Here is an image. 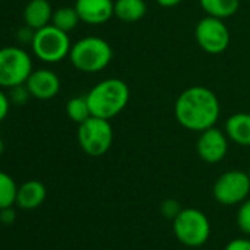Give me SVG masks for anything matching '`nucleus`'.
Wrapping results in <instances>:
<instances>
[{
  "mask_svg": "<svg viewBox=\"0 0 250 250\" xmlns=\"http://www.w3.org/2000/svg\"><path fill=\"white\" fill-rule=\"evenodd\" d=\"M174 115L183 128L202 133L215 127L221 115V104L218 96L210 88L191 85L177 97Z\"/></svg>",
  "mask_w": 250,
  "mask_h": 250,
  "instance_id": "nucleus-1",
  "label": "nucleus"
},
{
  "mask_svg": "<svg viewBox=\"0 0 250 250\" xmlns=\"http://www.w3.org/2000/svg\"><path fill=\"white\" fill-rule=\"evenodd\" d=\"M85 97L93 116L112 119L127 107L131 93L125 81L119 78H106L99 81Z\"/></svg>",
  "mask_w": 250,
  "mask_h": 250,
  "instance_id": "nucleus-2",
  "label": "nucleus"
},
{
  "mask_svg": "<svg viewBox=\"0 0 250 250\" xmlns=\"http://www.w3.org/2000/svg\"><path fill=\"white\" fill-rule=\"evenodd\" d=\"M68 58L75 69L85 74H94L103 71L110 63L113 50L104 39L87 36L72 44Z\"/></svg>",
  "mask_w": 250,
  "mask_h": 250,
  "instance_id": "nucleus-3",
  "label": "nucleus"
},
{
  "mask_svg": "<svg viewBox=\"0 0 250 250\" xmlns=\"http://www.w3.org/2000/svg\"><path fill=\"white\" fill-rule=\"evenodd\" d=\"M77 140L85 155L91 158L106 155L113 143V128L109 119L90 116L78 125Z\"/></svg>",
  "mask_w": 250,
  "mask_h": 250,
  "instance_id": "nucleus-4",
  "label": "nucleus"
},
{
  "mask_svg": "<svg viewBox=\"0 0 250 250\" xmlns=\"http://www.w3.org/2000/svg\"><path fill=\"white\" fill-rule=\"evenodd\" d=\"M71 40L68 33L49 24L34 33L31 42L33 55L44 63H58L69 56Z\"/></svg>",
  "mask_w": 250,
  "mask_h": 250,
  "instance_id": "nucleus-5",
  "label": "nucleus"
},
{
  "mask_svg": "<svg viewBox=\"0 0 250 250\" xmlns=\"http://www.w3.org/2000/svg\"><path fill=\"white\" fill-rule=\"evenodd\" d=\"M34 71L31 55L20 46L0 49V88H12L25 84Z\"/></svg>",
  "mask_w": 250,
  "mask_h": 250,
  "instance_id": "nucleus-6",
  "label": "nucleus"
},
{
  "mask_svg": "<svg viewBox=\"0 0 250 250\" xmlns=\"http://www.w3.org/2000/svg\"><path fill=\"white\" fill-rule=\"evenodd\" d=\"M172 229L178 241L184 246L200 247L210 235V222L202 210L187 208L181 209L172 219Z\"/></svg>",
  "mask_w": 250,
  "mask_h": 250,
  "instance_id": "nucleus-7",
  "label": "nucleus"
},
{
  "mask_svg": "<svg viewBox=\"0 0 250 250\" xmlns=\"http://www.w3.org/2000/svg\"><path fill=\"white\" fill-rule=\"evenodd\" d=\"M212 193L215 200L221 205H240L250 193L249 174L240 169H231L221 174L213 184Z\"/></svg>",
  "mask_w": 250,
  "mask_h": 250,
  "instance_id": "nucleus-8",
  "label": "nucleus"
},
{
  "mask_svg": "<svg viewBox=\"0 0 250 250\" xmlns=\"http://www.w3.org/2000/svg\"><path fill=\"white\" fill-rule=\"evenodd\" d=\"M194 39L203 52L209 55H221L228 49L231 36L224 20L206 15L196 24Z\"/></svg>",
  "mask_w": 250,
  "mask_h": 250,
  "instance_id": "nucleus-9",
  "label": "nucleus"
},
{
  "mask_svg": "<svg viewBox=\"0 0 250 250\" xmlns=\"http://www.w3.org/2000/svg\"><path fill=\"white\" fill-rule=\"evenodd\" d=\"M228 137L225 131L212 127L199 133L196 152L206 164H219L228 152Z\"/></svg>",
  "mask_w": 250,
  "mask_h": 250,
  "instance_id": "nucleus-10",
  "label": "nucleus"
},
{
  "mask_svg": "<svg viewBox=\"0 0 250 250\" xmlns=\"http://www.w3.org/2000/svg\"><path fill=\"white\" fill-rule=\"evenodd\" d=\"M25 85L30 90L31 97L37 100H50L61 91V80L56 72L49 68L34 69L25 81Z\"/></svg>",
  "mask_w": 250,
  "mask_h": 250,
  "instance_id": "nucleus-11",
  "label": "nucleus"
},
{
  "mask_svg": "<svg viewBox=\"0 0 250 250\" xmlns=\"http://www.w3.org/2000/svg\"><path fill=\"white\" fill-rule=\"evenodd\" d=\"M74 8L88 25H102L113 17V0H75Z\"/></svg>",
  "mask_w": 250,
  "mask_h": 250,
  "instance_id": "nucleus-12",
  "label": "nucleus"
},
{
  "mask_svg": "<svg viewBox=\"0 0 250 250\" xmlns=\"http://www.w3.org/2000/svg\"><path fill=\"white\" fill-rule=\"evenodd\" d=\"M225 134L229 142L250 147V113L237 112L229 115L225 122Z\"/></svg>",
  "mask_w": 250,
  "mask_h": 250,
  "instance_id": "nucleus-13",
  "label": "nucleus"
},
{
  "mask_svg": "<svg viewBox=\"0 0 250 250\" xmlns=\"http://www.w3.org/2000/svg\"><path fill=\"white\" fill-rule=\"evenodd\" d=\"M46 196H47L46 186L39 180H30L18 187L15 203L24 210H33L43 205Z\"/></svg>",
  "mask_w": 250,
  "mask_h": 250,
  "instance_id": "nucleus-14",
  "label": "nucleus"
},
{
  "mask_svg": "<svg viewBox=\"0 0 250 250\" xmlns=\"http://www.w3.org/2000/svg\"><path fill=\"white\" fill-rule=\"evenodd\" d=\"M53 8L49 0H30L24 9V25L37 31L52 24Z\"/></svg>",
  "mask_w": 250,
  "mask_h": 250,
  "instance_id": "nucleus-15",
  "label": "nucleus"
},
{
  "mask_svg": "<svg viewBox=\"0 0 250 250\" xmlns=\"http://www.w3.org/2000/svg\"><path fill=\"white\" fill-rule=\"evenodd\" d=\"M147 14L145 0H113V17L122 22H137Z\"/></svg>",
  "mask_w": 250,
  "mask_h": 250,
  "instance_id": "nucleus-16",
  "label": "nucleus"
},
{
  "mask_svg": "<svg viewBox=\"0 0 250 250\" xmlns=\"http://www.w3.org/2000/svg\"><path fill=\"white\" fill-rule=\"evenodd\" d=\"M199 3L206 15L219 20L234 17L240 8V0H199Z\"/></svg>",
  "mask_w": 250,
  "mask_h": 250,
  "instance_id": "nucleus-17",
  "label": "nucleus"
},
{
  "mask_svg": "<svg viewBox=\"0 0 250 250\" xmlns=\"http://www.w3.org/2000/svg\"><path fill=\"white\" fill-rule=\"evenodd\" d=\"M80 22H81V20H80L78 12L74 6H63V8L53 11L52 24L65 33L75 30Z\"/></svg>",
  "mask_w": 250,
  "mask_h": 250,
  "instance_id": "nucleus-18",
  "label": "nucleus"
},
{
  "mask_svg": "<svg viewBox=\"0 0 250 250\" xmlns=\"http://www.w3.org/2000/svg\"><path fill=\"white\" fill-rule=\"evenodd\" d=\"M66 115L72 122H75L78 125L81 122H84L85 119H88L90 116H93L90 106H88V102H87V97L85 96H77V97L69 99L66 103Z\"/></svg>",
  "mask_w": 250,
  "mask_h": 250,
  "instance_id": "nucleus-19",
  "label": "nucleus"
},
{
  "mask_svg": "<svg viewBox=\"0 0 250 250\" xmlns=\"http://www.w3.org/2000/svg\"><path fill=\"white\" fill-rule=\"evenodd\" d=\"M17 193H18V186L15 180L8 172L0 171V209L15 205Z\"/></svg>",
  "mask_w": 250,
  "mask_h": 250,
  "instance_id": "nucleus-20",
  "label": "nucleus"
},
{
  "mask_svg": "<svg viewBox=\"0 0 250 250\" xmlns=\"http://www.w3.org/2000/svg\"><path fill=\"white\" fill-rule=\"evenodd\" d=\"M237 225L241 229V232L250 235V199H246L240 203V208L237 210Z\"/></svg>",
  "mask_w": 250,
  "mask_h": 250,
  "instance_id": "nucleus-21",
  "label": "nucleus"
},
{
  "mask_svg": "<svg viewBox=\"0 0 250 250\" xmlns=\"http://www.w3.org/2000/svg\"><path fill=\"white\" fill-rule=\"evenodd\" d=\"M11 93H9V99H11V103H15V104H25L30 99H31V93L30 90L27 88L25 84H21V85H17V87H12L9 88Z\"/></svg>",
  "mask_w": 250,
  "mask_h": 250,
  "instance_id": "nucleus-22",
  "label": "nucleus"
},
{
  "mask_svg": "<svg viewBox=\"0 0 250 250\" xmlns=\"http://www.w3.org/2000/svg\"><path fill=\"white\" fill-rule=\"evenodd\" d=\"M180 212H181V206L174 199H167L161 205V213L168 219H174Z\"/></svg>",
  "mask_w": 250,
  "mask_h": 250,
  "instance_id": "nucleus-23",
  "label": "nucleus"
},
{
  "mask_svg": "<svg viewBox=\"0 0 250 250\" xmlns=\"http://www.w3.org/2000/svg\"><path fill=\"white\" fill-rule=\"evenodd\" d=\"M11 109V99L9 94L3 91V88H0V122H3L9 113Z\"/></svg>",
  "mask_w": 250,
  "mask_h": 250,
  "instance_id": "nucleus-24",
  "label": "nucleus"
},
{
  "mask_svg": "<svg viewBox=\"0 0 250 250\" xmlns=\"http://www.w3.org/2000/svg\"><path fill=\"white\" fill-rule=\"evenodd\" d=\"M224 250H250V240L249 238H234L225 246Z\"/></svg>",
  "mask_w": 250,
  "mask_h": 250,
  "instance_id": "nucleus-25",
  "label": "nucleus"
},
{
  "mask_svg": "<svg viewBox=\"0 0 250 250\" xmlns=\"http://www.w3.org/2000/svg\"><path fill=\"white\" fill-rule=\"evenodd\" d=\"M34 30H31L30 27H27V25H24L22 28H20L18 30V33H17V39H18V42L20 43H22V44H31V42H33V37H34Z\"/></svg>",
  "mask_w": 250,
  "mask_h": 250,
  "instance_id": "nucleus-26",
  "label": "nucleus"
},
{
  "mask_svg": "<svg viewBox=\"0 0 250 250\" xmlns=\"http://www.w3.org/2000/svg\"><path fill=\"white\" fill-rule=\"evenodd\" d=\"M15 219H17V213H15V209L12 206L0 209V222H2V224L11 225V224L15 222Z\"/></svg>",
  "mask_w": 250,
  "mask_h": 250,
  "instance_id": "nucleus-27",
  "label": "nucleus"
},
{
  "mask_svg": "<svg viewBox=\"0 0 250 250\" xmlns=\"http://www.w3.org/2000/svg\"><path fill=\"white\" fill-rule=\"evenodd\" d=\"M183 2V0H156V3L159 5V6H162V8H175V6H178L180 3Z\"/></svg>",
  "mask_w": 250,
  "mask_h": 250,
  "instance_id": "nucleus-28",
  "label": "nucleus"
},
{
  "mask_svg": "<svg viewBox=\"0 0 250 250\" xmlns=\"http://www.w3.org/2000/svg\"><path fill=\"white\" fill-rule=\"evenodd\" d=\"M3 150H5V145H3V140H2V139H0V156H2Z\"/></svg>",
  "mask_w": 250,
  "mask_h": 250,
  "instance_id": "nucleus-29",
  "label": "nucleus"
},
{
  "mask_svg": "<svg viewBox=\"0 0 250 250\" xmlns=\"http://www.w3.org/2000/svg\"><path fill=\"white\" fill-rule=\"evenodd\" d=\"M247 174H249V178H250V167H249V171H247Z\"/></svg>",
  "mask_w": 250,
  "mask_h": 250,
  "instance_id": "nucleus-30",
  "label": "nucleus"
}]
</instances>
